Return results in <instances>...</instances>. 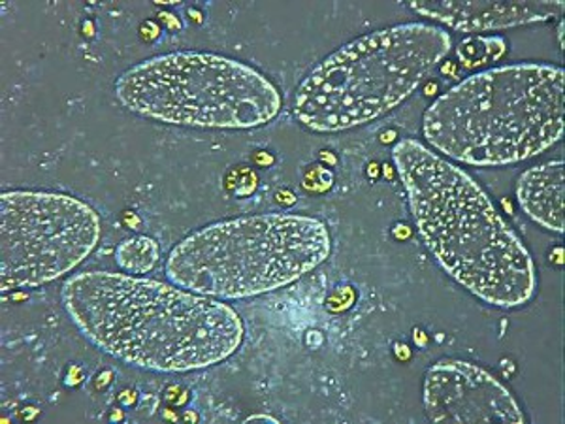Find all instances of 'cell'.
Here are the masks:
<instances>
[{"instance_id": "cell-1", "label": "cell", "mask_w": 565, "mask_h": 424, "mask_svg": "<svg viewBox=\"0 0 565 424\" xmlns=\"http://www.w3.org/2000/svg\"><path fill=\"white\" fill-rule=\"evenodd\" d=\"M61 300L98 351L149 372L215 367L244 343V321L236 309L174 283L82 272L66 279Z\"/></svg>"}, {"instance_id": "cell-2", "label": "cell", "mask_w": 565, "mask_h": 424, "mask_svg": "<svg viewBox=\"0 0 565 424\" xmlns=\"http://www.w3.org/2000/svg\"><path fill=\"white\" fill-rule=\"evenodd\" d=\"M418 234L455 282L500 309L526 306L537 271L521 236L476 178L415 138L392 149Z\"/></svg>"}, {"instance_id": "cell-3", "label": "cell", "mask_w": 565, "mask_h": 424, "mask_svg": "<svg viewBox=\"0 0 565 424\" xmlns=\"http://www.w3.org/2000/svg\"><path fill=\"white\" fill-rule=\"evenodd\" d=\"M565 72L519 63L477 72L424 112V140L468 167L527 161L564 138Z\"/></svg>"}, {"instance_id": "cell-4", "label": "cell", "mask_w": 565, "mask_h": 424, "mask_svg": "<svg viewBox=\"0 0 565 424\" xmlns=\"http://www.w3.org/2000/svg\"><path fill=\"white\" fill-rule=\"evenodd\" d=\"M450 47L449 31L420 21L351 40L298 85L296 119L316 132L364 127L412 97Z\"/></svg>"}, {"instance_id": "cell-5", "label": "cell", "mask_w": 565, "mask_h": 424, "mask_svg": "<svg viewBox=\"0 0 565 424\" xmlns=\"http://www.w3.org/2000/svg\"><path fill=\"white\" fill-rule=\"evenodd\" d=\"M332 251L321 219L260 213L225 219L181 240L167 258L168 282L217 300H242L289 287Z\"/></svg>"}, {"instance_id": "cell-6", "label": "cell", "mask_w": 565, "mask_h": 424, "mask_svg": "<svg viewBox=\"0 0 565 424\" xmlns=\"http://www.w3.org/2000/svg\"><path fill=\"white\" fill-rule=\"evenodd\" d=\"M114 91L136 116L196 129H257L274 121L282 104L264 72L218 53L146 59L122 72Z\"/></svg>"}, {"instance_id": "cell-7", "label": "cell", "mask_w": 565, "mask_h": 424, "mask_svg": "<svg viewBox=\"0 0 565 424\" xmlns=\"http://www.w3.org/2000/svg\"><path fill=\"white\" fill-rule=\"evenodd\" d=\"M103 221L72 194L4 191L0 194V287L36 289L71 274L95 251Z\"/></svg>"}, {"instance_id": "cell-8", "label": "cell", "mask_w": 565, "mask_h": 424, "mask_svg": "<svg viewBox=\"0 0 565 424\" xmlns=\"http://www.w3.org/2000/svg\"><path fill=\"white\" fill-rule=\"evenodd\" d=\"M423 392L431 423H526L511 389L471 360H437L424 373Z\"/></svg>"}, {"instance_id": "cell-9", "label": "cell", "mask_w": 565, "mask_h": 424, "mask_svg": "<svg viewBox=\"0 0 565 424\" xmlns=\"http://www.w3.org/2000/svg\"><path fill=\"white\" fill-rule=\"evenodd\" d=\"M413 12L447 26L450 31L471 34L503 31L559 18L564 0L545 2H462V0H409Z\"/></svg>"}, {"instance_id": "cell-10", "label": "cell", "mask_w": 565, "mask_h": 424, "mask_svg": "<svg viewBox=\"0 0 565 424\" xmlns=\"http://www.w3.org/2000/svg\"><path fill=\"white\" fill-rule=\"evenodd\" d=\"M565 162L546 161L527 168L516 181V199L527 218L545 231H565Z\"/></svg>"}, {"instance_id": "cell-11", "label": "cell", "mask_w": 565, "mask_h": 424, "mask_svg": "<svg viewBox=\"0 0 565 424\" xmlns=\"http://www.w3.org/2000/svg\"><path fill=\"white\" fill-rule=\"evenodd\" d=\"M161 258V247L157 244V240L143 234H136L130 239L122 240L117 245L116 263L119 264L121 271L127 272L130 276H141L153 271Z\"/></svg>"}, {"instance_id": "cell-12", "label": "cell", "mask_w": 565, "mask_h": 424, "mask_svg": "<svg viewBox=\"0 0 565 424\" xmlns=\"http://www.w3.org/2000/svg\"><path fill=\"white\" fill-rule=\"evenodd\" d=\"M505 52V40L498 36H468L458 44V59L462 61L463 66L487 65L492 59L501 57V53Z\"/></svg>"}, {"instance_id": "cell-13", "label": "cell", "mask_w": 565, "mask_h": 424, "mask_svg": "<svg viewBox=\"0 0 565 424\" xmlns=\"http://www.w3.org/2000/svg\"><path fill=\"white\" fill-rule=\"evenodd\" d=\"M257 421H271V423H277V418L270 417V415H250L247 418V423H257Z\"/></svg>"}, {"instance_id": "cell-14", "label": "cell", "mask_w": 565, "mask_h": 424, "mask_svg": "<svg viewBox=\"0 0 565 424\" xmlns=\"http://www.w3.org/2000/svg\"><path fill=\"white\" fill-rule=\"evenodd\" d=\"M558 40H559V47H564V21H559Z\"/></svg>"}]
</instances>
